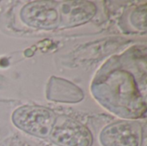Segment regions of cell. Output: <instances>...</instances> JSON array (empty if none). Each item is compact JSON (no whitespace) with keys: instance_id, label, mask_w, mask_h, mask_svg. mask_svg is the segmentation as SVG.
Returning <instances> with one entry per match:
<instances>
[{"instance_id":"3957f363","label":"cell","mask_w":147,"mask_h":146,"mask_svg":"<svg viewBox=\"0 0 147 146\" xmlns=\"http://www.w3.org/2000/svg\"><path fill=\"white\" fill-rule=\"evenodd\" d=\"M101 146H142V126L134 120H119L106 126L99 134Z\"/></svg>"},{"instance_id":"5b68a950","label":"cell","mask_w":147,"mask_h":146,"mask_svg":"<svg viewBox=\"0 0 147 146\" xmlns=\"http://www.w3.org/2000/svg\"><path fill=\"white\" fill-rule=\"evenodd\" d=\"M96 13V6L89 1H65L59 9V25L69 28L84 24Z\"/></svg>"},{"instance_id":"7a4b0ae2","label":"cell","mask_w":147,"mask_h":146,"mask_svg":"<svg viewBox=\"0 0 147 146\" xmlns=\"http://www.w3.org/2000/svg\"><path fill=\"white\" fill-rule=\"evenodd\" d=\"M49 139L57 146H92L94 142L87 126L66 115L56 116Z\"/></svg>"},{"instance_id":"8992f818","label":"cell","mask_w":147,"mask_h":146,"mask_svg":"<svg viewBox=\"0 0 147 146\" xmlns=\"http://www.w3.org/2000/svg\"><path fill=\"white\" fill-rule=\"evenodd\" d=\"M146 9L145 5L143 7V9L141 8H139L134 11V13L132 14V23L140 29H146Z\"/></svg>"},{"instance_id":"277c9868","label":"cell","mask_w":147,"mask_h":146,"mask_svg":"<svg viewBox=\"0 0 147 146\" xmlns=\"http://www.w3.org/2000/svg\"><path fill=\"white\" fill-rule=\"evenodd\" d=\"M22 21L29 27L50 30L59 25L58 5L53 2L34 1L21 9Z\"/></svg>"},{"instance_id":"6da1fadb","label":"cell","mask_w":147,"mask_h":146,"mask_svg":"<svg viewBox=\"0 0 147 146\" xmlns=\"http://www.w3.org/2000/svg\"><path fill=\"white\" fill-rule=\"evenodd\" d=\"M56 120L55 114L40 106H22L12 114V122L21 131L39 138H49Z\"/></svg>"}]
</instances>
